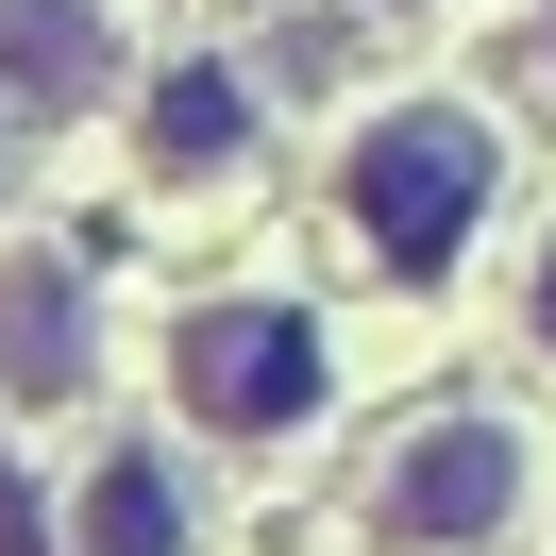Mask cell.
I'll use <instances>...</instances> for the list:
<instances>
[{"instance_id": "cell-1", "label": "cell", "mask_w": 556, "mask_h": 556, "mask_svg": "<svg viewBox=\"0 0 556 556\" xmlns=\"http://www.w3.org/2000/svg\"><path fill=\"white\" fill-rule=\"evenodd\" d=\"M489 203H506V136H489L472 102H388L371 136L338 152L354 253H371V270H405V287H439L455 253L489 237Z\"/></svg>"}, {"instance_id": "cell-2", "label": "cell", "mask_w": 556, "mask_h": 556, "mask_svg": "<svg viewBox=\"0 0 556 556\" xmlns=\"http://www.w3.org/2000/svg\"><path fill=\"white\" fill-rule=\"evenodd\" d=\"M169 405L203 421V439H304V421L338 405V338H320L304 304H186Z\"/></svg>"}, {"instance_id": "cell-3", "label": "cell", "mask_w": 556, "mask_h": 556, "mask_svg": "<svg viewBox=\"0 0 556 556\" xmlns=\"http://www.w3.org/2000/svg\"><path fill=\"white\" fill-rule=\"evenodd\" d=\"M522 489H540L522 421L439 405V421L371 472V540H388V556H506V540H522Z\"/></svg>"}, {"instance_id": "cell-4", "label": "cell", "mask_w": 556, "mask_h": 556, "mask_svg": "<svg viewBox=\"0 0 556 556\" xmlns=\"http://www.w3.org/2000/svg\"><path fill=\"white\" fill-rule=\"evenodd\" d=\"M85 371H102V287H85L51 237H35V253H0V405H35V421H51Z\"/></svg>"}, {"instance_id": "cell-5", "label": "cell", "mask_w": 556, "mask_h": 556, "mask_svg": "<svg viewBox=\"0 0 556 556\" xmlns=\"http://www.w3.org/2000/svg\"><path fill=\"white\" fill-rule=\"evenodd\" d=\"M186 540H203V489H186L152 439H118L102 472L68 489V556H186Z\"/></svg>"}, {"instance_id": "cell-6", "label": "cell", "mask_w": 556, "mask_h": 556, "mask_svg": "<svg viewBox=\"0 0 556 556\" xmlns=\"http://www.w3.org/2000/svg\"><path fill=\"white\" fill-rule=\"evenodd\" d=\"M136 136H152V186H219V169H253V85L219 68H152V102H136Z\"/></svg>"}, {"instance_id": "cell-7", "label": "cell", "mask_w": 556, "mask_h": 556, "mask_svg": "<svg viewBox=\"0 0 556 556\" xmlns=\"http://www.w3.org/2000/svg\"><path fill=\"white\" fill-rule=\"evenodd\" d=\"M0 68H17V102H102L118 85V17L102 0H0Z\"/></svg>"}, {"instance_id": "cell-8", "label": "cell", "mask_w": 556, "mask_h": 556, "mask_svg": "<svg viewBox=\"0 0 556 556\" xmlns=\"http://www.w3.org/2000/svg\"><path fill=\"white\" fill-rule=\"evenodd\" d=\"M540 354H556V253H540Z\"/></svg>"}]
</instances>
